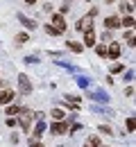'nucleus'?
I'll return each instance as SVG.
<instances>
[{"mask_svg":"<svg viewBox=\"0 0 136 147\" xmlns=\"http://www.w3.org/2000/svg\"><path fill=\"white\" fill-rule=\"evenodd\" d=\"M18 88H20L23 95H30L32 93V82H30L27 75H18Z\"/></svg>","mask_w":136,"mask_h":147,"instance_id":"1","label":"nucleus"},{"mask_svg":"<svg viewBox=\"0 0 136 147\" xmlns=\"http://www.w3.org/2000/svg\"><path fill=\"white\" fill-rule=\"evenodd\" d=\"M68 127H70V125H68L66 120H61V122H52V125H50V131H52V134H66Z\"/></svg>","mask_w":136,"mask_h":147,"instance_id":"2","label":"nucleus"},{"mask_svg":"<svg viewBox=\"0 0 136 147\" xmlns=\"http://www.w3.org/2000/svg\"><path fill=\"white\" fill-rule=\"evenodd\" d=\"M20 113H23V115H20V127L25 129V131H30V122H32V113H30L27 109H20Z\"/></svg>","mask_w":136,"mask_h":147,"instance_id":"3","label":"nucleus"},{"mask_svg":"<svg viewBox=\"0 0 136 147\" xmlns=\"http://www.w3.org/2000/svg\"><path fill=\"white\" fill-rule=\"evenodd\" d=\"M18 20L27 27V30H37V27H39V23H37V20H34V18H27L25 14H18Z\"/></svg>","mask_w":136,"mask_h":147,"instance_id":"4","label":"nucleus"},{"mask_svg":"<svg viewBox=\"0 0 136 147\" xmlns=\"http://www.w3.org/2000/svg\"><path fill=\"white\" fill-rule=\"evenodd\" d=\"M50 25H55V30H59V32L66 30V23H64V16H61V14H52V23H50Z\"/></svg>","mask_w":136,"mask_h":147,"instance_id":"5","label":"nucleus"},{"mask_svg":"<svg viewBox=\"0 0 136 147\" xmlns=\"http://www.w3.org/2000/svg\"><path fill=\"white\" fill-rule=\"evenodd\" d=\"M116 27H120V18L118 16H109V18H104V30H116Z\"/></svg>","mask_w":136,"mask_h":147,"instance_id":"6","label":"nucleus"},{"mask_svg":"<svg viewBox=\"0 0 136 147\" xmlns=\"http://www.w3.org/2000/svg\"><path fill=\"white\" fill-rule=\"evenodd\" d=\"M89 97L91 100H95V102H109V95L104 91H95V93H89Z\"/></svg>","mask_w":136,"mask_h":147,"instance_id":"7","label":"nucleus"},{"mask_svg":"<svg viewBox=\"0 0 136 147\" xmlns=\"http://www.w3.org/2000/svg\"><path fill=\"white\" fill-rule=\"evenodd\" d=\"M84 43H86L89 48L95 43V32H93V27H91V30H84Z\"/></svg>","mask_w":136,"mask_h":147,"instance_id":"8","label":"nucleus"},{"mask_svg":"<svg viewBox=\"0 0 136 147\" xmlns=\"http://www.w3.org/2000/svg\"><path fill=\"white\" fill-rule=\"evenodd\" d=\"M12 100H14V91H9V88H7V91L0 93V107H2V104H9Z\"/></svg>","mask_w":136,"mask_h":147,"instance_id":"9","label":"nucleus"},{"mask_svg":"<svg viewBox=\"0 0 136 147\" xmlns=\"http://www.w3.org/2000/svg\"><path fill=\"white\" fill-rule=\"evenodd\" d=\"M107 55L111 57V59H118V57H120V45H118V43H111L109 50H107Z\"/></svg>","mask_w":136,"mask_h":147,"instance_id":"10","label":"nucleus"},{"mask_svg":"<svg viewBox=\"0 0 136 147\" xmlns=\"http://www.w3.org/2000/svg\"><path fill=\"white\" fill-rule=\"evenodd\" d=\"M86 25L91 27V16H84V18H82V20L77 23V25H75V27H77L79 32H84V30H86Z\"/></svg>","mask_w":136,"mask_h":147,"instance_id":"11","label":"nucleus"},{"mask_svg":"<svg viewBox=\"0 0 136 147\" xmlns=\"http://www.w3.org/2000/svg\"><path fill=\"white\" fill-rule=\"evenodd\" d=\"M75 79H77V86H79V88H89V84H91V79L84 77V75H79V77H75Z\"/></svg>","mask_w":136,"mask_h":147,"instance_id":"12","label":"nucleus"},{"mask_svg":"<svg viewBox=\"0 0 136 147\" xmlns=\"http://www.w3.org/2000/svg\"><path fill=\"white\" fill-rule=\"evenodd\" d=\"M120 11L132 16V14H134V5H132V2H122V5H120Z\"/></svg>","mask_w":136,"mask_h":147,"instance_id":"13","label":"nucleus"},{"mask_svg":"<svg viewBox=\"0 0 136 147\" xmlns=\"http://www.w3.org/2000/svg\"><path fill=\"white\" fill-rule=\"evenodd\" d=\"M50 115H52V120H55V122H61L66 113H64V111H61V109H52V113H50Z\"/></svg>","mask_w":136,"mask_h":147,"instance_id":"14","label":"nucleus"},{"mask_svg":"<svg viewBox=\"0 0 136 147\" xmlns=\"http://www.w3.org/2000/svg\"><path fill=\"white\" fill-rule=\"evenodd\" d=\"M43 131H45V122H43V120H39V122H37V127H34V138H39Z\"/></svg>","mask_w":136,"mask_h":147,"instance_id":"15","label":"nucleus"},{"mask_svg":"<svg viewBox=\"0 0 136 147\" xmlns=\"http://www.w3.org/2000/svg\"><path fill=\"white\" fill-rule=\"evenodd\" d=\"M27 34H25V32H20V34H16V41H18V43H16V45H23V43H27Z\"/></svg>","mask_w":136,"mask_h":147,"instance_id":"16","label":"nucleus"},{"mask_svg":"<svg viewBox=\"0 0 136 147\" xmlns=\"http://www.w3.org/2000/svg\"><path fill=\"white\" fill-rule=\"evenodd\" d=\"M86 145H89V147H102V145H100V138H97V136H91Z\"/></svg>","mask_w":136,"mask_h":147,"instance_id":"17","label":"nucleus"},{"mask_svg":"<svg viewBox=\"0 0 136 147\" xmlns=\"http://www.w3.org/2000/svg\"><path fill=\"white\" fill-rule=\"evenodd\" d=\"M68 48H70V50H73V52H82V45H79V43H75V41H68Z\"/></svg>","mask_w":136,"mask_h":147,"instance_id":"18","label":"nucleus"},{"mask_svg":"<svg viewBox=\"0 0 136 147\" xmlns=\"http://www.w3.org/2000/svg\"><path fill=\"white\" fill-rule=\"evenodd\" d=\"M18 113H20V107H16V104H12L7 109V115H18Z\"/></svg>","mask_w":136,"mask_h":147,"instance_id":"19","label":"nucleus"},{"mask_svg":"<svg viewBox=\"0 0 136 147\" xmlns=\"http://www.w3.org/2000/svg\"><path fill=\"white\" fill-rule=\"evenodd\" d=\"M45 32H48L50 36H57V34H61V32H59V30H55L52 25H45Z\"/></svg>","mask_w":136,"mask_h":147,"instance_id":"20","label":"nucleus"},{"mask_svg":"<svg viewBox=\"0 0 136 147\" xmlns=\"http://www.w3.org/2000/svg\"><path fill=\"white\" fill-rule=\"evenodd\" d=\"M120 25H125V27H134V18H132V16H127L125 20H120Z\"/></svg>","mask_w":136,"mask_h":147,"instance_id":"21","label":"nucleus"},{"mask_svg":"<svg viewBox=\"0 0 136 147\" xmlns=\"http://www.w3.org/2000/svg\"><path fill=\"white\" fill-rule=\"evenodd\" d=\"M125 41H127V45H134V32H127V34H125Z\"/></svg>","mask_w":136,"mask_h":147,"instance_id":"22","label":"nucleus"},{"mask_svg":"<svg viewBox=\"0 0 136 147\" xmlns=\"http://www.w3.org/2000/svg\"><path fill=\"white\" fill-rule=\"evenodd\" d=\"M30 147H45V145H41L39 138H34V136H32V138H30Z\"/></svg>","mask_w":136,"mask_h":147,"instance_id":"23","label":"nucleus"},{"mask_svg":"<svg viewBox=\"0 0 136 147\" xmlns=\"http://www.w3.org/2000/svg\"><path fill=\"white\" fill-rule=\"evenodd\" d=\"M37 61H39V57H34V55L25 57V63H37Z\"/></svg>","mask_w":136,"mask_h":147,"instance_id":"24","label":"nucleus"},{"mask_svg":"<svg viewBox=\"0 0 136 147\" xmlns=\"http://www.w3.org/2000/svg\"><path fill=\"white\" fill-rule=\"evenodd\" d=\"M127 131H129V134L134 131V118H127Z\"/></svg>","mask_w":136,"mask_h":147,"instance_id":"25","label":"nucleus"},{"mask_svg":"<svg viewBox=\"0 0 136 147\" xmlns=\"http://www.w3.org/2000/svg\"><path fill=\"white\" fill-rule=\"evenodd\" d=\"M122 68H125V66H122V63H114V66H111V73H120V70H122Z\"/></svg>","mask_w":136,"mask_h":147,"instance_id":"26","label":"nucleus"},{"mask_svg":"<svg viewBox=\"0 0 136 147\" xmlns=\"http://www.w3.org/2000/svg\"><path fill=\"white\" fill-rule=\"evenodd\" d=\"M97 55H100V57L107 55V45H97Z\"/></svg>","mask_w":136,"mask_h":147,"instance_id":"27","label":"nucleus"},{"mask_svg":"<svg viewBox=\"0 0 136 147\" xmlns=\"http://www.w3.org/2000/svg\"><path fill=\"white\" fill-rule=\"evenodd\" d=\"M102 41H104V43H107V41H111V32H109V30H104V34H102Z\"/></svg>","mask_w":136,"mask_h":147,"instance_id":"28","label":"nucleus"},{"mask_svg":"<svg viewBox=\"0 0 136 147\" xmlns=\"http://www.w3.org/2000/svg\"><path fill=\"white\" fill-rule=\"evenodd\" d=\"M132 79H134V70H129V73L125 75V82H132Z\"/></svg>","mask_w":136,"mask_h":147,"instance_id":"29","label":"nucleus"},{"mask_svg":"<svg viewBox=\"0 0 136 147\" xmlns=\"http://www.w3.org/2000/svg\"><path fill=\"white\" fill-rule=\"evenodd\" d=\"M100 131H102V134H111V127H107V125H102V127H100Z\"/></svg>","mask_w":136,"mask_h":147,"instance_id":"30","label":"nucleus"},{"mask_svg":"<svg viewBox=\"0 0 136 147\" xmlns=\"http://www.w3.org/2000/svg\"><path fill=\"white\" fill-rule=\"evenodd\" d=\"M25 2H27V5H34V2H37V0H25Z\"/></svg>","mask_w":136,"mask_h":147,"instance_id":"31","label":"nucleus"},{"mask_svg":"<svg viewBox=\"0 0 136 147\" xmlns=\"http://www.w3.org/2000/svg\"><path fill=\"white\" fill-rule=\"evenodd\" d=\"M107 2H114V0H107Z\"/></svg>","mask_w":136,"mask_h":147,"instance_id":"32","label":"nucleus"},{"mask_svg":"<svg viewBox=\"0 0 136 147\" xmlns=\"http://www.w3.org/2000/svg\"><path fill=\"white\" fill-rule=\"evenodd\" d=\"M0 86H2V79H0Z\"/></svg>","mask_w":136,"mask_h":147,"instance_id":"33","label":"nucleus"},{"mask_svg":"<svg viewBox=\"0 0 136 147\" xmlns=\"http://www.w3.org/2000/svg\"><path fill=\"white\" fill-rule=\"evenodd\" d=\"M84 147H89V145H84Z\"/></svg>","mask_w":136,"mask_h":147,"instance_id":"34","label":"nucleus"}]
</instances>
